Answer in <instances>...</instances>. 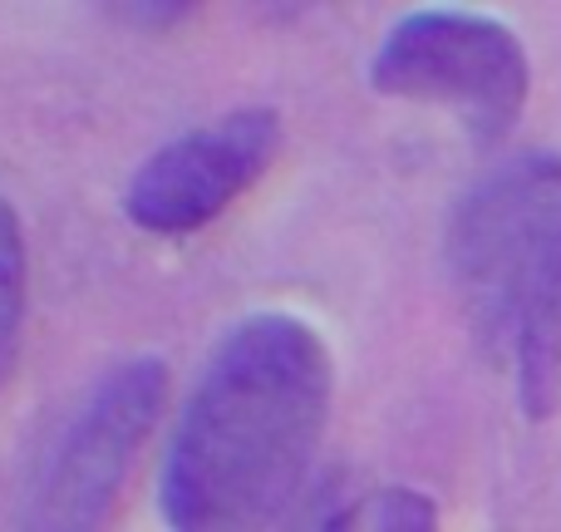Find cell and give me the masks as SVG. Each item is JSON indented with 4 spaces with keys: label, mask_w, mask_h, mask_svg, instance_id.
Returning a JSON list of instances; mask_svg holds the SVG:
<instances>
[{
    "label": "cell",
    "mask_w": 561,
    "mask_h": 532,
    "mask_svg": "<svg viewBox=\"0 0 561 532\" xmlns=\"http://www.w3.org/2000/svg\"><path fill=\"white\" fill-rule=\"evenodd\" d=\"M513 375L527 419H547L561 405V207L537 247L513 310Z\"/></svg>",
    "instance_id": "6"
},
{
    "label": "cell",
    "mask_w": 561,
    "mask_h": 532,
    "mask_svg": "<svg viewBox=\"0 0 561 532\" xmlns=\"http://www.w3.org/2000/svg\"><path fill=\"white\" fill-rule=\"evenodd\" d=\"M163 405V360L138 355L99 375L30 454L10 532H108Z\"/></svg>",
    "instance_id": "2"
},
{
    "label": "cell",
    "mask_w": 561,
    "mask_h": 532,
    "mask_svg": "<svg viewBox=\"0 0 561 532\" xmlns=\"http://www.w3.org/2000/svg\"><path fill=\"white\" fill-rule=\"evenodd\" d=\"M280 124L272 109H237L207 128L163 144L138 163L124 207L144 233L183 237L222 217L272 168Z\"/></svg>",
    "instance_id": "5"
},
{
    "label": "cell",
    "mask_w": 561,
    "mask_h": 532,
    "mask_svg": "<svg viewBox=\"0 0 561 532\" xmlns=\"http://www.w3.org/2000/svg\"><path fill=\"white\" fill-rule=\"evenodd\" d=\"M369 84L389 99L438 104L468 124L478 144L513 134L533 94V65L523 39L488 15L414 10L385 35Z\"/></svg>",
    "instance_id": "3"
},
{
    "label": "cell",
    "mask_w": 561,
    "mask_h": 532,
    "mask_svg": "<svg viewBox=\"0 0 561 532\" xmlns=\"http://www.w3.org/2000/svg\"><path fill=\"white\" fill-rule=\"evenodd\" d=\"M335 365L286 310L242 320L213 350L173 429L158 503L173 532H266L300 494L330 425Z\"/></svg>",
    "instance_id": "1"
},
{
    "label": "cell",
    "mask_w": 561,
    "mask_h": 532,
    "mask_svg": "<svg viewBox=\"0 0 561 532\" xmlns=\"http://www.w3.org/2000/svg\"><path fill=\"white\" fill-rule=\"evenodd\" d=\"M20 316H25V237H20L15 207L0 197V375L15 350Z\"/></svg>",
    "instance_id": "8"
},
{
    "label": "cell",
    "mask_w": 561,
    "mask_h": 532,
    "mask_svg": "<svg viewBox=\"0 0 561 532\" xmlns=\"http://www.w3.org/2000/svg\"><path fill=\"white\" fill-rule=\"evenodd\" d=\"M561 207V158L517 154L478 178L448 227V271L473 336L503 350L523 276Z\"/></svg>",
    "instance_id": "4"
},
{
    "label": "cell",
    "mask_w": 561,
    "mask_h": 532,
    "mask_svg": "<svg viewBox=\"0 0 561 532\" xmlns=\"http://www.w3.org/2000/svg\"><path fill=\"white\" fill-rule=\"evenodd\" d=\"M316 532H438V508L414 488H375L325 513Z\"/></svg>",
    "instance_id": "7"
}]
</instances>
